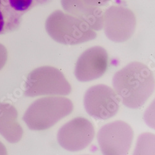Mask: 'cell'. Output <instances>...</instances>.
I'll return each mask as SVG.
<instances>
[{"mask_svg": "<svg viewBox=\"0 0 155 155\" xmlns=\"http://www.w3.org/2000/svg\"><path fill=\"white\" fill-rule=\"evenodd\" d=\"M51 2L52 0H0V35L16 31L25 12Z\"/></svg>", "mask_w": 155, "mask_h": 155, "instance_id": "30bf717a", "label": "cell"}, {"mask_svg": "<svg viewBox=\"0 0 155 155\" xmlns=\"http://www.w3.org/2000/svg\"><path fill=\"white\" fill-rule=\"evenodd\" d=\"M120 101L113 88L101 84L91 86L87 90L84 97V106L91 117L107 120L118 112Z\"/></svg>", "mask_w": 155, "mask_h": 155, "instance_id": "52a82bcc", "label": "cell"}, {"mask_svg": "<svg viewBox=\"0 0 155 155\" xmlns=\"http://www.w3.org/2000/svg\"><path fill=\"white\" fill-rule=\"evenodd\" d=\"M112 85L124 106L138 109L154 91V73L143 63L131 62L115 73Z\"/></svg>", "mask_w": 155, "mask_h": 155, "instance_id": "6da1fadb", "label": "cell"}, {"mask_svg": "<svg viewBox=\"0 0 155 155\" xmlns=\"http://www.w3.org/2000/svg\"><path fill=\"white\" fill-rule=\"evenodd\" d=\"M134 133L131 126L122 120L108 123L97 134L102 153L106 155L126 154L130 150Z\"/></svg>", "mask_w": 155, "mask_h": 155, "instance_id": "8992f818", "label": "cell"}, {"mask_svg": "<svg viewBox=\"0 0 155 155\" xmlns=\"http://www.w3.org/2000/svg\"><path fill=\"white\" fill-rule=\"evenodd\" d=\"M83 1L89 5L101 8L109 4L110 0H83Z\"/></svg>", "mask_w": 155, "mask_h": 155, "instance_id": "4fadbf2b", "label": "cell"}, {"mask_svg": "<svg viewBox=\"0 0 155 155\" xmlns=\"http://www.w3.org/2000/svg\"><path fill=\"white\" fill-rule=\"evenodd\" d=\"M95 129L92 122L82 117H76L62 126L57 135L60 145L70 151H81L94 139Z\"/></svg>", "mask_w": 155, "mask_h": 155, "instance_id": "ba28073f", "label": "cell"}, {"mask_svg": "<svg viewBox=\"0 0 155 155\" xmlns=\"http://www.w3.org/2000/svg\"><path fill=\"white\" fill-rule=\"evenodd\" d=\"M72 101L63 96H48L36 100L24 116V120L32 130H47L69 115L73 110Z\"/></svg>", "mask_w": 155, "mask_h": 155, "instance_id": "3957f363", "label": "cell"}, {"mask_svg": "<svg viewBox=\"0 0 155 155\" xmlns=\"http://www.w3.org/2000/svg\"><path fill=\"white\" fill-rule=\"evenodd\" d=\"M64 11L86 22L95 31L102 29L103 12L101 8L93 6L83 0H60Z\"/></svg>", "mask_w": 155, "mask_h": 155, "instance_id": "8fae6325", "label": "cell"}, {"mask_svg": "<svg viewBox=\"0 0 155 155\" xmlns=\"http://www.w3.org/2000/svg\"><path fill=\"white\" fill-rule=\"evenodd\" d=\"M45 27L54 41L63 45L80 44L97 37L96 31L86 22L61 10L51 12L46 19Z\"/></svg>", "mask_w": 155, "mask_h": 155, "instance_id": "7a4b0ae2", "label": "cell"}, {"mask_svg": "<svg viewBox=\"0 0 155 155\" xmlns=\"http://www.w3.org/2000/svg\"><path fill=\"white\" fill-rule=\"evenodd\" d=\"M145 143L143 138L141 136L138 144H137L136 154H148V151H154V135L150 134L147 142Z\"/></svg>", "mask_w": 155, "mask_h": 155, "instance_id": "7c38bea8", "label": "cell"}, {"mask_svg": "<svg viewBox=\"0 0 155 155\" xmlns=\"http://www.w3.org/2000/svg\"><path fill=\"white\" fill-rule=\"evenodd\" d=\"M71 86L63 73L50 66L41 67L33 70L25 83V94L29 97L41 96H67Z\"/></svg>", "mask_w": 155, "mask_h": 155, "instance_id": "277c9868", "label": "cell"}, {"mask_svg": "<svg viewBox=\"0 0 155 155\" xmlns=\"http://www.w3.org/2000/svg\"><path fill=\"white\" fill-rule=\"evenodd\" d=\"M137 19L133 11L124 6H111L103 12L102 29L109 40L116 43L127 41L133 36Z\"/></svg>", "mask_w": 155, "mask_h": 155, "instance_id": "5b68a950", "label": "cell"}, {"mask_svg": "<svg viewBox=\"0 0 155 155\" xmlns=\"http://www.w3.org/2000/svg\"><path fill=\"white\" fill-rule=\"evenodd\" d=\"M109 57L106 49L95 46L86 50L78 59L74 74L81 82H87L99 78L108 68Z\"/></svg>", "mask_w": 155, "mask_h": 155, "instance_id": "9c48e42d", "label": "cell"}]
</instances>
